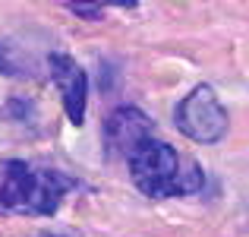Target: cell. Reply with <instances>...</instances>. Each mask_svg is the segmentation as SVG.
Returning a JSON list of instances; mask_svg holds the SVG:
<instances>
[{"instance_id":"2","label":"cell","mask_w":249,"mask_h":237,"mask_svg":"<svg viewBox=\"0 0 249 237\" xmlns=\"http://www.w3.org/2000/svg\"><path fill=\"white\" fill-rule=\"evenodd\" d=\"M129 177L136 190L148 199H170V196H189L205 187V171L193 158L180 155L174 146L161 139H145L126 158Z\"/></svg>"},{"instance_id":"5","label":"cell","mask_w":249,"mask_h":237,"mask_svg":"<svg viewBox=\"0 0 249 237\" xmlns=\"http://www.w3.org/2000/svg\"><path fill=\"white\" fill-rule=\"evenodd\" d=\"M48 73L54 79L57 92H60L67 120L73 127H82L85 123V98H89V76H85V70L70 54L54 51V54H48Z\"/></svg>"},{"instance_id":"1","label":"cell","mask_w":249,"mask_h":237,"mask_svg":"<svg viewBox=\"0 0 249 237\" xmlns=\"http://www.w3.org/2000/svg\"><path fill=\"white\" fill-rule=\"evenodd\" d=\"M73 190L79 180L60 168L25 158L0 161V215H54Z\"/></svg>"},{"instance_id":"6","label":"cell","mask_w":249,"mask_h":237,"mask_svg":"<svg viewBox=\"0 0 249 237\" xmlns=\"http://www.w3.org/2000/svg\"><path fill=\"white\" fill-rule=\"evenodd\" d=\"M70 13H76V16H85V19H101V10L104 6H82V3H63Z\"/></svg>"},{"instance_id":"3","label":"cell","mask_w":249,"mask_h":237,"mask_svg":"<svg viewBox=\"0 0 249 237\" xmlns=\"http://www.w3.org/2000/svg\"><path fill=\"white\" fill-rule=\"evenodd\" d=\"M174 127L199 146H214L227 133V111L212 85H196L174 108Z\"/></svg>"},{"instance_id":"4","label":"cell","mask_w":249,"mask_h":237,"mask_svg":"<svg viewBox=\"0 0 249 237\" xmlns=\"http://www.w3.org/2000/svg\"><path fill=\"white\" fill-rule=\"evenodd\" d=\"M104 133V152L110 158H123L126 161L145 139H152L155 123L148 114H142L139 108H117L107 114L101 127Z\"/></svg>"}]
</instances>
